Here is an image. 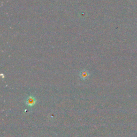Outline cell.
<instances>
[{
  "label": "cell",
  "mask_w": 137,
  "mask_h": 137,
  "mask_svg": "<svg viewBox=\"0 0 137 137\" xmlns=\"http://www.w3.org/2000/svg\"><path fill=\"white\" fill-rule=\"evenodd\" d=\"M36 102V99L33 96H30L26 99L25 101V104L29 107H33L35 104Z\"/></svg>",
  "instance_id": "obj_1"
}]
</instances>
